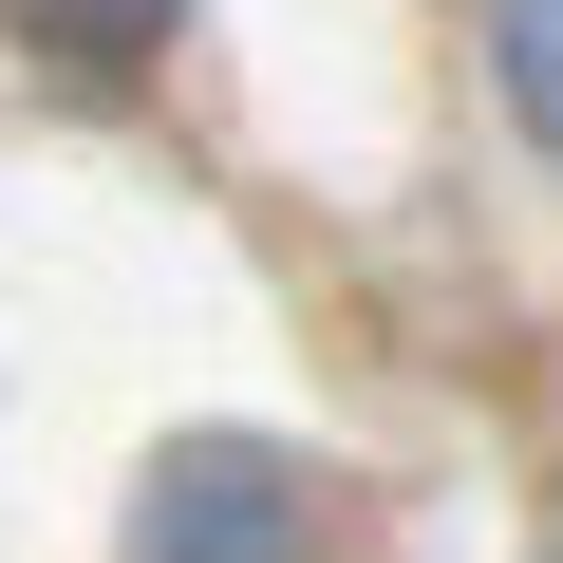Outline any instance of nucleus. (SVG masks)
Wrapping results in <instances>:
<instances>
[{"instance_id": "obj_3", "label": "nucleus", "mask_w": 563, "mask_h": 563, "mask_svg": "<svg viewBox=\"0 0 563 563\" xmlns=\"http://www.w3.org/2000/svg\"><path fill=\"white\" fill-rule=\"evenodd\" d=\"M38 20H57L76 57H151V38H169V0H38Z\"/></svg>"}, {"instance_id": "obj_2", "label": "nucleus", "mask_w": 563, "mask_h": 563, "mask_svg": "<svg viewBox=\"0 0 563 563\" xmlns=\"http://www.w3.org/2000/svg\"><path fill=\"white\" fill-rule=\"evenodd\" d=\"M488 57H507V113L563 151V0H488Z\"/></svg>"}, {"instance_id": "obj_1", "label": "nucleus", "mask_w": 563, "mask_h": 563, "mask_svg": "<svg viewBox=\"0 0 563 563\" xmlns=\"http://www.w3.org/2000/svg\"><path fill=\"white\" fill-rule=\"evenodd\" d=\"M132 563H320V488L263 432H169L132 488Z\"/></svg>"}]
</instances>
